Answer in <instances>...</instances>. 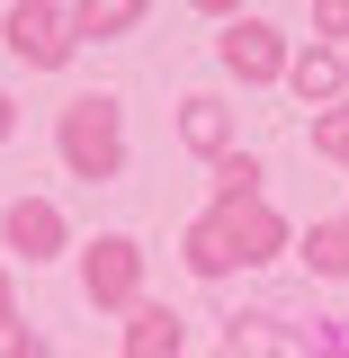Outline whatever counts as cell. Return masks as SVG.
I'll list each match as a JSON object with an SVG mask.
<instances>
[{"label":"cell","mask_w":349,"mask_h":358,"mask_svg":"<svg viewBox=\"0 0 349 358\" xmlns=\"http://www.w3.org/2000/svg\"><path fill=\"white\" fill-rule=\"evenodd\" d=\"M81 296L99 313H134V305H143V242H134V233L81 242Z\"/></svg>","instance_id":"cell-4"},{"label":"cell","mask_w":349,"mask_h":358,"mask_svg":"<svg viewBox=\"0 0 349 358\" xmlns=\"http://www.w3.org/2000/svg\"><path fill=\"white\" fill-rule=\"evenodd\" d=\"M179 143H188V152H197L206 171H215L224 152L242 143V134H233V108H224L215 90H188V99H179Z\"/></svg>","instance_id":"cell-8"},{"label":"cell","mask_w":349,"mask_h":358,"mask_svg":"<svg viewBox=\"0 0 349 358\" xmlns=\"http://www.w3.org/2000/svg\"><path fill=\"white\" fill-rule=\"evenodd\" d=\"M36 350V331H27V322H0V358H27Z\"/></svg>","instance_id":"cell-16"},{"label":"cell","mask_w":349,"mask_h":358,"mask_svg":"<svg viewBox=\"0 0 349 358\" xmlns=\"http://www.w3.org/2000/svg\"><path fill=\"white\" fill-rule=\"evenodd\" d=\"M27 358H63V350H45V341H36V350H27Z\"/></svg>","instance_id":"cell-19"},{"label":"cell","mask_w":349,"mask_h":358,"mask_svg":"<svg viewBox=\"0 0 349 358\" xmlns=\"http://www.w3.org/2000/svg\"><path fill=\"white\" fill-rule=\"evenodd\" d=\"M287 90L305 99L313 117L341 108V99H349V54H332V45H296V54H287Z\"/></svg>","instance_id":"cell-7"},{"label":"cell","mask_w":349,"mask_h":358,"mask_svg":"<svg viewBox=\"0 0 349 358\" xmlns=\"http://www.w3.org/2000/svg\"><path fill=\"white\" fill-rule=\"evenodd\" d=\"M313 152H322V162H341V171H349V99H341V108H322V117H313Z\"/></svg>","instance_id":"cell-14"},{"label":"cell","mask_w":349,"mask_h":358,"mask_svg":"<svg viewBox=\"0 0 349 358\" xmlns=\"http://www.w3.org/2000/svg\"><path fill=\"white\" fill-rule=\"evenodd\" d=\"M143 18H152L143 0H81V9H72V36L81 45H117V36H134Z\"/></svg>","instance_id":"cell-11"},{"label":"cell","mask_w":349,"mask_h":358,"mask_svg":"<svg viewBox=\"0 0 349 358\" xmlns=\"http://www.w3.org/2000/svg\"><path fill=\"white\" fill-rule=\"evenodd\" d=\"M296 260H305V278H332V287H341L349 278V215L305 224V233H296Z\"/></svg>","instance_id":"cell-10"},{"label":"cell","mask_w":349,"mask_h":358,"mask_svg":"<svg viewBox=\"0 0 349 358\" xmlns=\"http://www.w3.org/2000/svg\"><path fill=\"white\" fill-rule=\"evenodd\" d=\"M313 45L349 54V0H322V9H313Z\"/></svg>","instance_id":"cell-15"},{"label":"cell","mask_w":349,"mask_h":358,"mask_svg":"<svg viewBox=\"0 0 349 358\" xmlns=\"http://www.w3.org/2000/svg\"><path fill=\"white\" fill-rule=\"evenodd\" d=\"M0 45L27 63V72H63L81 36H72V0H18V9H0Z\"/></svg>","instance_id":"cell-3"},{"label":"cell","mask_w":349,"mask_h":358,"mask_svg":"<svg viewBox=\"0 0 349 358\" xmlns=\"http://www.w3.org/2000/svg\"><path fill=\"white\" fill-rule=\"evenodd\" d=\"M260 152H242V143H233V152H224L215 162V206H242V197H260Z\"/></svg>","instance_id":"cell-13"},{"label":"cell","mask_w":349,"mask_h":358,"mask_svg":"<svg viewBox=\"0 0 349 358\" xmlns=\"http://www.w3.org/2000/svg\"><path fill=\"white\" fill-rule=\"evenodd\" d=\"M126 358H188V313L143 296V305L126 313Z\"/></svg>","instance_id":"cell-9"},{"label":"cell","mask_w":349,"mask_h":358,"mask_svg":"<svg viewBox=\"0 0 349 358\" xmlns=\"http://www.w3.org/2000/svg\"><path fill=\"white\" fill-rule=\"evenodd\" d=\"M296 251V224L278 215L269 197H242V206H206V215L179 233V260H188V278H233V268H269Z\"/></svg>","instance_id":"cell-1"},{"label":"cell","mask_w":349,"mask_h":358,"mask_svg":"<svg viewBox=\"0 0 349 358\" xmlns=\"http://www.w3.org/2000/svg\"><path fill=\"white\" fill-rule=\"evenodd\" d=\"M322 358H349V341H341V350H322Z\"/></svg>","instance_id":"cell-20"},{"label":"cell","mask_w":349,"mask_h":358,"mask_svg":"<svg viewBox=\"0 0 349 358\" xmlns=\"http://www.w3.org/2000/svg\"><path fill=\"white\" fill-rule=\"evenodd\" d=\"M0 242L36 268V260H63V251H72V224H63V206H54V197H18V206L0 215Z\"/></svg>","instance_id":"cell-6"},{"label":"cell","mask_w":349,"mask_h":358,"mask_svg":"<svg viewBox=\"0 0 349 358\" xmlns=\"http://www.w3.org/2000/svg\"><path fill=\"white\" fill-rule=\"evenodd\" d=\"M54 152H63V171L90 179V188L126 179V99H117V90L63 99V108H54Z\"/></svg>","instance_id":"cell-2"},{"label":"cell","mask_w":349,"mask_h":358,"mask_svg":"<svg viewBox=\"0 0 349 358\" xmlns=\"http://www.w3.org/2000/svg\"><path fill=\"white\" fill-rule=\"evenodd\" d=\"M9 134H18V108H9V90H0V143H9Z\"/></svg>","instance_id":"cell-18"},{"label":"cell","mask_w":349,"mask_h":358,"mask_svg":"<svg viewBox=\"0 0 349 358\" xmlns=\"http://www.w3.org/2000/svg\"><path fill=\"white\" fill-rule=\"evenodd\" d=\"M0 322H18V278H9V260H0Z\"/></svg>","instance_id":"cell-17"},{"label":"cell","mask_w":349,"mask_h":358,"mask_svg":"<svg viewBox=\"0 0 349 358\" xmlns=\"http://www.w3.org/2000/svg\"><path fill=\"white\" fill-rule=\"evenodd\" d=\"M215 63L233 72L242 90H269V81H287V36H278V18H224L215 27Z\"/></svg>","instance_id":"cell-5"},{"label":"cell","mask_w":349,"mask_h":358,"mask_svg":"<svg viewBox=\"0 0 349 358\" xmlns=\"http://www.w3.org/2000/svg\"><path fill=\"white\" fill-rule=\"evenodd\" d=\"M215 358H287V322L278 313H224V350Z\"/></svg>","instance_id":"cell-12"}]
</instances>
